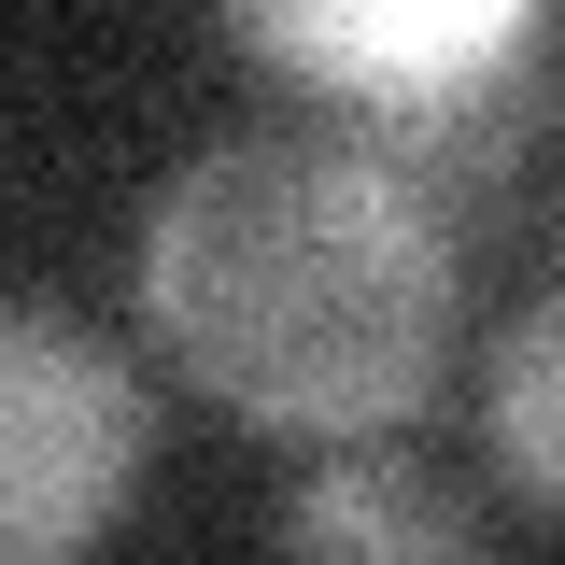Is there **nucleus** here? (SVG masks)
Listing matches in <instances>:
<instances>
[{
	"label": "nucleus",
	"mask_w": 565,
	"mask_h": 565,
	"mask_svg": "<svg viewBox=\"0 0 565 565\" xmlns=\"http://www.w3.org/2000/svg\"><path fill=\"white\" fill-rule=\"evenodd\" d=\"M141 311L170 367L282 438H382L438 396L467 311L452 226L353 128H241L156 199Z\"/></svg>",
	"instance_id": "obj_1"
},
{
	"label": "nucleus",
	"mask_w": 565,
	"mask_h": 565,
	"mask_svg": "<svg viewBox=\"0 0 565 565\" xmlns=\"http://www.w3.org/2000/svg\"><path fill=\"white\" fill-rule=\"evenodd\" d=\"M141 467V382L71 311H0V565H71Z\"/></svg>",
	"instance_id": "obj_2"
},
{
	"label": "nucleus",
	"mask_w": 565,
	"mask_h": 565,
	"mask_svg": "<svg viewBox=\"0 0 565 565\" xmlns=\"http://www.w3.org/2000/svg\"><path fill=\"white\" fill-rule=\"evenodd\" d=\"M367 114H382V156L424 184L438 226H494V241L565 255V43L552 29L438 71L411 99H367Z\"/></svg>",
	"instance_id": "obj_3"
},
{
	"label": "nucleus",
	"mask_w": 565,
	"mask_h": 565,
	"mask_svg": "<svg viewBox=\"0 0 565 565\" xmlns=\"http://www.w3.org/2000/svg\"><path fill=\"white\" fill-rule=\"evenodd\" d=\"M282 565H481V537L411 452H326L282 509Z\"/></svg>",
	"instance_id": "obj_4"
},
{
	"label": "nucleus",
	"mask_w": 565,
	"mask_h": 565,
	"mask_svg": "<svg viewBox=\"0 0 565 565\" xmlns=\"http://www.w3.org/2000/svg\"><path fill=\"white\" fill-rule=\"evenodd\" d=\"M494 452H509V481L537 494V509H565V282L494 353Z\"/></svg>",
	"instance_id": "obj_5"
}]
</instances>
